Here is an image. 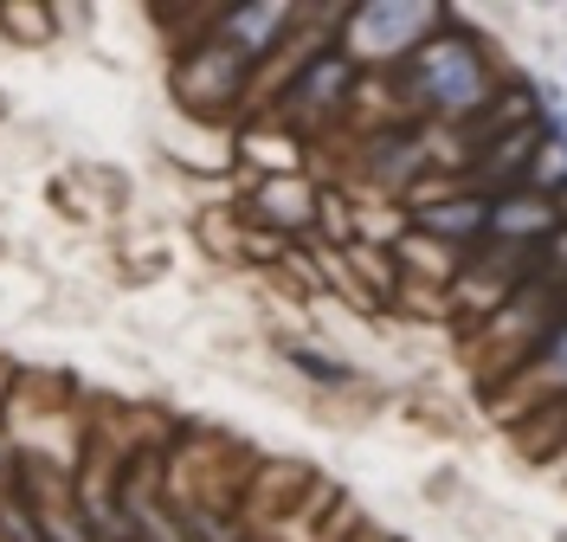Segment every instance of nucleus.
Returning a JSON list of instances; mask_svg holds the SVG:
<instances>
[{
    "instance_id": "nucleus-2",
    "label": "nucleus",
    "mask_w": 567,
    "mask_h": 542,
    "mask_svg": "<svg viewBox=\"0 0 567 542\" xmlns=\"http://www.w3.org/2000/svg\"><path fill=\"white\" fill-rule=\"evenodd\" d=\"M445 27H452V7L439 0H361V7H342L336 45L354 59L361 78H388Z\"/></svg>"
},
{
    "instance_id": "nucleus-13",
    "label": "nucleus",
    "mask_w": 567,
    "mask_h": 542,
    "mask_svg": "<svg viewBox=\"0 0 567 542\" xmlns=\"http://www.w3.org/2000/svg\"><path fill=\"white\" fill-rule=\"evenodd\" d=\"M0 33L52 39V7H27V0H7V7H0Z\"/></svg>"
},
{
    "instance_id": "nucleus-11",
    "label": "nucleus",
    "mask_w": 567,
    "mask_h": 542,
    "mask_svg": "<svg viewBox=\"0 0 567 542\" xmlns=\"http://www.w3.org/2000/svg\"><path fill=\"white\" fill-rule=\"evenodd\" d=\"M393 265H400L406 278H425V285H452L458 265H464V253L439 246V239H425V233H400V239H393Z\"/></svg>"
},
{
    "instance_id": "nucleus-8",
    "label": "nucleus",
    "mask_w": 567,
    "mask_h": 542,
    "mask_svg": "<svg viewBox=\"0 0 567 542\" xmlns=\"http://www.w3.org/2000/svg\"><path fill=\"white\" fill-rule=\"evenodd\" d=\"M561 400H567V317L555 324V336L509 375V395H496L491 413L509 420V407H516V420H535V413H548V407H561Z\"/></svg>"
},
{
    "instance_id": "nucleus-4",
    "label": "nucleus",
    "mask_w": 567,
    "mask_h": 542,
    "mask_svg": "<svg viewBox=\"0 0 567 542\" xmlns=\"http://www.w3.org/2000/svg\"><path fill=\"white\" fill-rule=\"evenodd\" d=\"M251 72H258V65H251L246 52H233L219 33H207L168 65V91H175L181 116H194V123H226V110L251 104Z\"/></svg>"
},
{
    "instance_id": "nucleus-5",
    "label": "nucleus",
    "mask_w": 567,
    "mask_h": 542,
    "mask_svg": "<svg viewBox=\"0 0 567 542\" xmlns=\"http://www.w3.org/2000/svg\"><path fill=\"white\" fill-rule=\"evenodd\" d=\"M239 226H251V233H271V239H284V246L317 239V226H322V187L310 175H258V181H246Z\"/></svg>"
},
{
    "instance_id": "nucleus-7",
    "label": "nucleus",
    "mask_w": 567,
    "mask_h": 542,
    "mask_svg": "<svg viewBox=\"0 0 567 542\" xmlns=\"http://www.w3.org/2000/svg\"><path fill=\"white\" fill-rule=\"evenodd\" d=\"M297 27H303V7H290V0H239V7L213 13V33L226 39L233 52H246L251 65L278 59L284 45L297 39Z\"/></svg>"
},
{
    "instance_id": "nucleus-15",
    "label": "nucleus",
    "mask_w": 567,
    "mask_h": 542,
    "mask_svg": "<svg viewBox=\"0 0 567 542\" xmlns=\"http://www.w3.org/2000/svg\"><path fill=\"white\" fill-rule=\"evenodd\" d=\"M555 542H567V536H555Z\"/></svg>"
},
{
    "instance_id": "nucleus-10",
    "label": "nucleus",
    "mask_w": 567,
    "mask_h": 542,
    "mask_svg": "<svg viewBox=\"0 0 567 542\" xmlns=\"http://www.w3.org/2000/svg\"><path fill=\"white\" fill-rule=\"evenodd\" d=\"M278 356L290 375H303L317 395H349V388H361V368H354L349 356H336L329 342H317V336H278Z\"/></svg>"
},
{
    "instance_id": "nucleus-1",
    "label": "nucleus",
    "mask_w": 567,
    "mask_h": 542,
    "mask_svg": "<svg viewBox=\"0 0 567 542\" xmlns=\"http://www.w3.org/2000/svg\"><path fill=\"white\" fill-rule=\"evenodd\" d=\"M388 84H393L400 116H406V123L420 116L425 130H458V123H471V116L496 110V98H503L496 59L484 52L477 33H464L458 20H452L439 39H425L400 72H388Z\"/></svg>"
},
{
    "instance_id": "nucleus-14",
    "label": "nucleus",
    "mask_w": 567,
    "mask_h": 542,
    "mask_svg": "<svg viewBox=\"0 0 567 542\" xmlns=\"http://www.w3.org/2000/svg\"><path fill=\"white\" fill-rule=\"evenodd\" d=\"M561 78H567V65H561Z\"/></svg>"
},
{
    "instance_id": "nucleus-6",
    "label": "nucleus",
    "mask_w": 567,
    "mask_h": 542,
    "mask_svg": "<svg viewBox=\"0 0 567 542\" xmlns=\"http://www.w3.org/2000/svg\"><path fill=\"white\" fill-rule=\"evenodd\" d=\"M354 162H361V181H374L381 194H413L439 168V149H432L425 123H381V130H368Z\"/></svg>"
},
{
    "instance_id": "nucleus-12",
    "label": "nucleus",
    "mask_w": 567,
    "mask_h": 542,
    "mask_svg": "<svg viewBox=\"0 0 567 542\" xmlns=\"http://www.w3.org/2000/svg\"><path fill=\"white\" fill-rule=\"evenodd\" d=\"M529 187L555 201V187H567V123H542L529 155Z\"/></svg>"
},
{
    "instance_id": "nucleus-9",
    "label": "nucleus",
    "mask_w": 567,
    "mask_h": 542,
    "mask_svg": "<svg viewBox=\"0 0 567 542\" xmlns=\"http://www.w3.org/2000/svg\"><path fill=\"white\" fill-rule=\"evenodd\" d=\"M561 233V207L548 201V194H503L491 201V246H535V239H555Z\"/></svg>"
},
{
    "instance_id": "nucleus-3",
    "label": "nucleus",
    "mask_w": 567,
    "mask_h": 542,
    "mask_svg": "<svg viewBox=\"0 0 567 542\" xmlns=\"http://www.w3.org/2000/svg\"><path fill=\"white\" fill-rule=\"evenodd\" d=\"M354 91H361V72H354V59L329 39L322 52H310L303 65H297V78L284 84L278 98L265 104V116L271 123H284L290 136H317V130H329V123H342L354 110Z\"/></svg>"
}]
</instances>
